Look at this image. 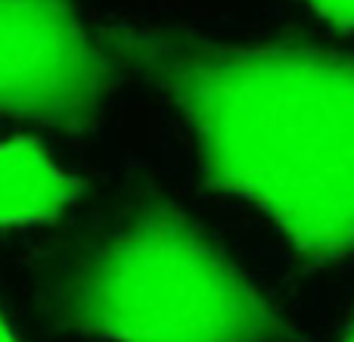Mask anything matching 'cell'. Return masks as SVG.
<instances>
[{
	"label": "cell",
	"instance_id": "obj_7",
	"mask_svg": "<svg viewBox=\"0 0 354 342\" xmlns=\"http://www.w3.org/2000/svg\"><path fill=\"white\" fill-rule=\"evenodd\" d=\"M339 342H354V312H351V321L345 324V330H342V336H339Z\"/></svg>",
	"mask_w": 354,
	"mask_h": 342
},
{
	"label": "cell",
	"instance_id": "obj_2",
	"mask_svg": "<svg viewBox=\"0 0 354 342\" xmlns=\"http://www.w3.org/2000/svg\"><path fill=\"white\" fill-rule=\"evenodd\" d=\"M66 327L100 342H292V321L171 202L140 206L56 289Z\"/></svg>",
	"mask_w": 354,
	"mask_h": 342
},
{
	"label": "cell",
	"instance_id": "obj_3",
	"mask_svg": "<svg viewBox=\"0 0 354 342\" xmlns=\"http://www.w3.org/2000/svg\"><path fill=\"white\" fill-rule=\"evenodd\" d=\"M109 84V50L72 0H0V116L91 131Z\"/></svg>",
	"mask_w": 354,
	"mask_h": 342
},
{
	"label": "cell",
	"instance_id": "obj_1",
	"mask_svg": "<svg viewBox=\"0 0 354 342\" xmlns=\"http://www.w3.org/2000/svg\"><path fill=\"white\" fill-rule=\"evenodd\" d=\"M106 50L189 125L205 183L311 268L354 255V53L118 25Z\"/></svg>",
	"mask_w": 354,
	"mask_h": 342
},
{
	"label": "cell",
	"instance_id": "obj_5",
	"mask_svg": "<svg viewBox=\"0 0 354 342\" xmlns=\"http://www.w3.org/2000/svg\"><path fill=\"white\" fill-rule=\"evenodd\" d=\"M314 12L339 28H354V0H308Z\"/></svg>",
	"mask_w": 354,
	"mask_h": 342
},
{
	"label": "cell",
	"instance_id": "obj_4",
	"mask_svg": "<svg viewBox=\"0 0 354 342\" xmlns=\"http://www.w3.org/2000/svg\"><path fill=\"white\" fill-rule=\"evenodd\" d=\"M78 183L37 143H0V227L44 224L66 212Z\"/></svg>",
	"mask_w": 354,
	"mask_h": 342
},
{
	"label": "cell",
	"instance_id": "obj_6",
	"mask_svg": "<svg viewBox=\"0 0 354 342\" xmlns=\"http://www.w3.org/2000/svg\"><path fill=\"white\" fill-rule=\"evenodd\" d=\"M0 342H19L16 333H12V327H10V321H6L3 308H0Z\"/></svg>",
	"mask_w": 354,
	"mask_h": 342
}]
</instances>
